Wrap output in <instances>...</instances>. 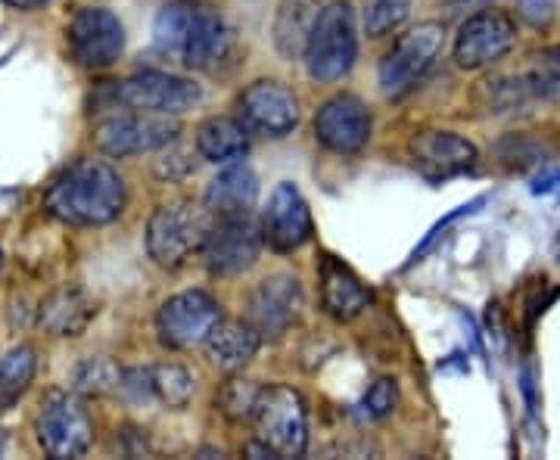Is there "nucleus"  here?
I'll return each instance as SVG.
<instances>
[{"mask_svg":"<svg viewBox=\"0 0 560 460\" xmlns=\"http://www.w3.org/2000/svg\"><path fill=\"white\" fill-rule=\"evenodd\" d=\"M44 209L75 227L109 224L125 209V180L103 160H79L44 193Z\"/></svg>","mask_w":560,"mask_h":460,"instance_id":"f257e3e1","label":"nucleus"},{"mask_svg":"<svg viewBox=\"0 0 560 460\" xmlns=\"http://www.w3.org/2000/svg\"><path fill=\"white\" fill-rule=\"evenodd\" d=\"M355 57H359L355 10L349 0H330L312 25V35L302 54L305 69L320 84H334L342 75H349Z\"/></svg>","mask_w":560,"mask_h":460,"instance_id":"f03ea898","label":"nucleus"},{"mask_svg":"<svg viewBox=\"0 0 560 460\" xmlns=\"http://www.w3.org/2000/svg\"><path fill=\"white\" fill-rule=\"evenodd\" d=\"M113 113H103L94 121V143L106 156H138V153H156L162 146L178 138V125L168 116H150L109 106Z\"/></svg>","mask_w":560,"mask_h":460,"instance_id":"7ed1b4c3","label":"nucleus"},{"mask_svg":"<svg viewBox=\"0 0 560 460\" xmlns=\"http://www.w3.org/2000/svg\"><path fill=\"white\" fill-rule=\"evenodd\" d=\"M259 439L275 451V458H300L308 445V411L305 399L290 386H265L256 404Z\"/></svg>","mask_w":560,"mask_h":460,"instance_id":"20e7f679","label":"nucleus"},{"mask_svg":"<svg viewBox=\"0 0 560 460\" xmlns=\"http://www.w3.org/2000/svg\"><path fill=\"white\" fill-rule=\"evenodd\" d=\"M209 224L190 202H168L153 212L147 224V252L160 268H180L194 252H200Z\"/></svg>","mask_w":560,"mask_h":460,"instance_id":"39448f33","label":"nucleus"},{"mask_svg":"<svg viewBox=\"0 0 560 460\" xmlns=\"http://www.w3.org/2000/svg\"><path fill=\"white\" fill-rule=\"evenodd\" d=\"M261 249V231L249 212L215 215L202 240V261L212 278H237L249 271Z\"/></svg>","mask_w":560,"mask_h":460,"instance_id":"423d86ee","label":"nucleus"},{"mask_svg":"<svg viewBox=\"0 0 560 460\" xmlns=\"http://www.w3.org/2000/svg\"><path fill=\"white\" fill-rule=\"evenodd\" d=\"M202 91L197 81L178 79L168 72H143L109 87V101L121 109L150 113V116H180L200 103Z\"/></svg>","mask_w":560,"mask_h":460,"instance_id":"0eeeda50","label":"nucleus"},{"mask_svg":"<svg viewBox=\"0 0 560 460\" xmlns=\"http://www.w3.org/2000/svg\"><path fill=\"white\" fill-rule=\"evenodd\" d=\"M38 441L54 460L81 458L94 441V423L72 392H47L38 411Z\"/></svg>","mask_w":560,"mask_h":460,"instance_id":"6e6552de","label":"nucleus"},{"mask_svg":"<svg viewBox=\"0 0 560 460\" xmlns=\"http://www.w3.org/2000/svg\"><path fill=\"white\" fill-rule=\"evenodd\" d=\"M445 28L442 22H420L408 35L396 40V47L381 62V91L386 97H401L418 84L433 60L440 57Z\"/></svg>","mask_w":560,"mask_h":460,"instance_id":"1a4fd4ad","label":"nucleus"},{"mask_svg":"<svg viewBox=\"0 0 560 460\" xmlns=\"http://www.w3.org/2000/svg\"><path fill=\"white\" fill-rule=\"evenodd\" d=\"M66 44L84 69H109L125 50V25L106 7H81L66 25Z\"/></svg>","mask_w":560,"mask_h":460,"instance_id":"9d476101","label":"nucleus"},{"mask_svg":"<svg viewBox=\"0 0 560 460\" xmlns=\"http://www.w3.org/2000/svg\"><path fill=\"white\" fill-rule=\"evenodd\" d=\"M219 320V302L202 290H187V293H178L168 302H162L160 315H156V330H160L162 345L190 349V345H200Z\"/></svg>","mask_w":560,"mask_h":460,"instance_id":"9b49d317","label":"nucleus"},{"mask_svg":"<svg viewBox=\"0 0 560 460\" xmlns=\"http://www.w3.org/2000/svg\"><path fill=\"white\" fill-rule=\"evenodd\" d=\"M517 40V25L508 13L482 10L460 25L455 38V62L460 69H482L501 60Z\"/></svg>","mask_w":560,"mask_h":460,"instance_id":"f8f14e48","label":"nucleus"},{"mask_svg":"<svg viewBox=\"0 0 560 460\" xmlns=\"http://www.w3.org/2000/svg\"><path fill=\"white\" fill-rule=\"evenodd\" d=\"M241 121L265 138H283L300 125V101L280 81H256L241 94Z\"/></svg>","mask_w":560,"mask_h":460,"instance_id":"ddd939ff","label":"nucleus"},{"mask_svg":"<svg viewBox=\"0 0 560 460\" xmlns=\"http://www.w3.org/2000/svg\"><path fill=\"white\" fill-rule=\"evenodd\" d=\"M302 286L293 274H271L253 290L246 305V320L265 340H280L302 311Z\"/></svg>","mask_w":560,"mask_h":460,"instance_id":"4468645a","label":"nucleus"},{"mask_svg":"<svg viewBox=\"0 0 560 460\" xmlns=\"http://www.w3.org/2000/svg\"><path fill=\"white\" fill-rule=\"evenodd\" d=\"M315 138L330 153L355 156L371 141V113L355 94H337L315 116Z\"/></svg>","mask_w":560,"mask_h":460,"instance_id":"2eb2a0df","label":"nucleus"},{"mask_svg":"<svg viewBox=\"0 0 560 460\" xmlns=\"http://www.w3.org/2000/svg\"><path fill=\"white\" fill-rule=\"evenodd\" d=\"M261 240L268 243L275 252H296L300 246L312 240V212L308 202L293 184H278L268 209L261 212Z\"/></svg>","mask_w":560,"mask_h":460,"instance_id":"dca6fc26","label":"nucleus"},{"mask_svg":"<svg viewBox=\"0 0 560 460\" xmlns=\"http://www.w3.org/2000/svg\"><path fill=\"white\" fill-rule=\"evenodd\" d=\"M411 160L427 180H448L470 172L480 153L452 131H420L411 138Z\"/></svg>","mask_w":560,"mask_h":460,"instance_id":"f3484780","label":"nucleus"},{"mask_svg":"<svg viewBox=\"0 0 560 460\" xmlns=\"http://www.w3.org/2000/svg\"><path fill=\"white\" fill-rule=\"evenodd\" d=\"M234 54V32L221 20L219 10L197 3V13L190 22V32L180 50V62L197 72H219Z\"/></svg>","mask_w":560,"mask_h":460,"instance_id":"a211bd4d","label":"nucleus"},{"mask_svg":"<svg viewBox=\"0 0 560 460\" xmlns=\"http://www.w3.org/2000/svg\"><path fill=\"white\" fill-rule=\"evenodd\" d=\"M259 200V178L246 162H234L219 172L206 187V212L215 215H243L253 212Z\"/></svg>","mask_w":560,"mask_h":460,"instance_id":"6ab92c4d","label":"nucleus"},{"mask_svg":"<svg viewBox=\"0 0 560 460\" xmlns=\"http://www.w3.org/2000/svg\"><path fill=\"white\" fill-rule=\"evenodd\" d=\"M209 361L221 370H241L259 352L261 337L249 320H219L202 340Z\"/></svg>","mask_w":560,"mask_h":460,"instance_id":"aec40b11","label":"nucleus"},{"mask_svg":"<svg viewBox=\"0 0 560 460\" xmlns=\"http://www.w3.org/2000/svg\"><path fill=\"white\" fill-rule=\"evenodd\" d=\"M368 290L361 281L337 259H324L320 264V302L324 311L334 320H352L359 318L368 308Z\"/></svg>","mask_w":560,"mask_h":460,"instance_id":"412c9836","label":"nucleus"},{"mask_svg":"<svg viewBox=\"0 0 560 460\" xmlns=\"http://www.w3.org/2000/svg\"><path fill=\"white\" fill-rule=\"evenodd\" d=\"M97 308L79 286H60L40 305V327L54 337H81Z\"/></svg>","mask_w":560,"mask_h":460,"instance_id":"4be33fe9","label":"nucleus"},{"mask_svg":"<svg viewBox=\"0 0 560 460\" xmlns=\"http://www.w3.org/2000/svg\"><path fill=\"white\" fill-rule=\"evenodd\" d=\"M318 0H283L275 16V47L283 60H300L318 20Z\"/></svg>","mask_w":560,"mask_h":460,"instance_id":"5701e85b","label":"nucleus"},{"mask_svg":"<svg viewBox=\"0 0 560 460\" xmlns=\"http://www.w3.org/2000/svg\"><path fill=\"white\" fill-rule=\"evenodd\" d=\"M246 150H249V128L241 119L215 116L197 128V153L206 162L224 165V162L241 160Z\"/></svg>","mask_w":560,"mask_h":460,"instance_id":"b1692460","label":"nucleus"},{"mask_svg":"<svg viewBox=\"0 0 560 460\" xmlns=\"http://www.w3.org/2000/svg\"><path fill=\"white\" fill-rule=\"evenodd\" d=\"M194 13H197V0H172L162 7L160 16L153 22V44L162 57L180 62V50H184Z\"/></svg>","mask_w":560,"mask_h":460,"instance_id":"393cba45","label":"nucleus"},{"mask_svg":"<svg viewBox=\"0 0 560 460\" xmlns=\"http://www.w3.org/2000/svg\"><path fill=\"white\" fill-rule=\"evenodd\" d=\"M35 349L32 345H16L7 355H0V411L13 408L25 396V389L35 380Z\"/></svg>","mask_w":560,"mask_h":460,"instance_id":"a878e982","label":"nucleus"},{"mask_svg":"<svg viewBox=\"0 0 560 460\" xmlns=\"http://www.w3.org/2000/svg\"><path fill=\"white\" fill-rule=\"evenodd\" d=\"M261 389H265L261 382L234 377V380H228L224 386H221L215 404H219V411L231 423H246V421H253V414H256V404H259Z\"/></svg>","mask_w":560,"mask_h":460,"instance_id":"bb28decb","label":"nucleus"},{"mask_svg":"<svg viewBox=\"0 0 560 460\" xmlns=\"http://www.w3.org/2000/svg\"><path fill=\"white\" fill-rule=\"evenodd\" d=\"M150 382H153V396L168 404V408H187L194 399V377L180 367V364H160L150 370Z\"/></svg>","mask_w":560,"mask_h":460,"instance_id":"cd10ccee","label":"nucleus"},{"mask_svg":"<svg viewBox=\"0 0 560 460\" xmlns=\"http://www.w3.org/2000/svg\"><path fill=\"white\" fill-rule=\"evenodd\" d=\"M121 370L109 358H84L72 370V389L79 396H109L119 389Z\"/></svg>","mask_w":560,"mask_h":460,"instance_id":"c85d7f7f","label":"nucleus"},{"mask_svg":"<svg viewBox=\"0 0 560 460\" xmlns=\"http://www.w3.org/2000/svg\"><path fill=\"white\" fill-rule=\"evenodd\" d=\"M408 10H411V0H374L368 10V20H364L368 35L383 38V35L396 32L401 22L408 20Z\"/></svg>","mask_w":560,"mask_h":460,"instance_id":"c756f323","label":"nucleus"},{"mask_svg":"<svg viewBox=\"0 0 560 460\" xmlns=\"http://www.w3.org/2000/svg\"><path fill=\"white\" fill-rule=\"evenodd\" d=\"M396 404H399V386H396V380H389V377L377 380L368 392H364V408H368L371 417H386V414H393Z\"/></svg>","mask_w":560,"mask_h":460,"instance_id":"7c9ffc66","label":"nucleus"},{"mask_svg":"<svg viewBox=\"0 0 560 460\" xmlns=\"http://www.w3.org/2000/svg\"><path fill=\"white\" fill-rule=\"evenodd\" d=\"M517 3V13L526 25L533 28H548L555 16H558V7L555 0H514Z\"/></svg>","mask_w":560,"mask_h":460,"instance_id":"2f4dec72","label":"nucleus"},{"mask_svg":"<svg viewBox=\"0 0 560 460\" xmlns=\"http://www.w3.org/2000/svg\"><path fill=\"white\" fill-rule=\"evenodd\" d=\"M533 370L529 367H523V377H521V389H523V399L529 404V411L536 408V386H533Z\"/></svg>","mask_w":560,"mask_h":460,"instance_id":"473e14b6","label":"nucleus"},{"mask_svg":"<svg viewBox=\"0 0 560 460\" xmlns=\"http://www.w3.org/2000/svg\"><path fill=\"white\" fill-rule=\"evenodd\" d=\"M3 3H10L13 10H40V7H47L50 0H3Z\"/></svg>","mask_w":560,"mask_h":460,"instance_id":"72a5a7b5","label":"nucleus"},{"mask_svg":"<svg viewBox=\"0 0 560 460\" xmlns=\"http://www.w3.org/2000/svg\"><path fill=\"white\" fill-rule=\"evenodd\" d=\"M558 180H560V172H555V175H545V178H539V184L533 187L536 193H548V190H555L558 187Z\"/></svg>","mask_w":560,"mask_h":460,"instance_id":"f704fd0d","label":"nucleus"},{"mask_svg":"<svg viewBox=\"0 0 560 460\" xmlns=\"http://www.w3.org/2000/svg\"><path fill=\"white\" fill-rule=\"evenodd\" d=\"M3 451H7V439H3V433H0V458H3Z\"/></svg>","mask_w":560,"mask_h":460,"instance_id":"c9c22d12","label":"nucleus"},{"mask_svg":"<svg viewBox=\"0 0 560 460\" xmlns=\"http://www.w3.org/2000/svg\"><path fill=\"white\" fill-rule=\"evenodd\" d=\"M0 261H3V252H0Z\"/></svg>","mask_w":560,"mask_h":460,"instance_id":"e433bc0d","label":"nucleus"}]
</instances>
